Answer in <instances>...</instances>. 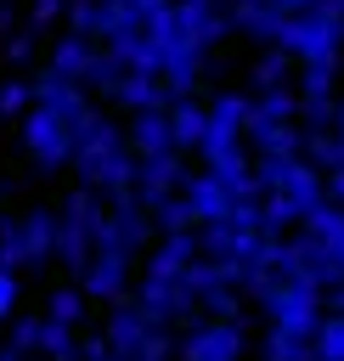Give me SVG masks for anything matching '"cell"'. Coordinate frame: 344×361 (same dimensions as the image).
Segmentation results:
<instances>
[{
	"label": "cell",
	"instance_id": "obj_13",
	"mask_svg": "<svg viewBox=\"0 0 344 361\" xmlns=\"http://www.w3.org/2000/svg\"><path fill=\"white\" fill-rule=\"evenodd\" d=\"M113 102H118V107H130V113H147V107H169V102H175V90H169V79H164V73H124V79H118V90H113Z\"/></svg>",
	"mask_w": 344,
	"mask_h": 361
},
{
	"label": "cell",
	"instance_id": "obj_17",
	"mask_svg": "<svg viewBox=\"0 0 344 361\" xmlns=\"http://www.w3.org/2000/svg\"><path fill=\"white\" fill-rule=\"evenodd\" d=\"M259 124H299V90L293 85L259 90L254 96V113H248V130H259Z\"/></svg>",
	"mask_w": 344,
	"mask_h": 361
},
{
	"label": "cell",
	"instance_id": "obj_7",
	"mask_svg": "<svg viewBox=\"0 0 344 361\" xmlns=\"http://www.w3.org/2000/svg\"><path fill=\"white\" fill-rule=\"evenodd\" d=\"M79 288H85L90 299H102V305H118V299L130 293V254H118V248H96V259L85 265Z\"/></svg>",
	"mask_w": 344,
	"mask_h": 361
},
{
	"label": "cell",
	"instance_id": "obj_11",
	"mask_svg": "<svg viewBox=\"0 0 344 361\" xmlns=\"http://www.w3.org/2000/svg\"><path fill=\"white\" fill-rule=\"evenodd\" d=\"M107 51H113L130 73H164V39L147 34V28H124V34H113Z\"/></svg>",
	"mask_w": 344,
	"mask_h": 361
},
{
	"label": "cell",
	"instance_id": "obj_18",
	"mask_svg": "<svg viewBox=\"0 0 344 361\" xmlns=\"http://www.w3.org/2000/svg\"><path fill=\"white\" fill-rule=\"evenodd\" d=\"M56 231H62V214H56V209H34V214H23L28 265H45V259L56 254Z\"/></svg>",
	"mask_w": 344,
	"mask_h": 361
},
{
	"label": "cell",
	"instance_id": "obj_34",
	"mask_svg": "<svg viewBox=\"0 0 344 361\" xmlns=\"http://www.w3.org/2000/svg\"><path fill=\"white\" fill-rule=\"evenodd\" d=\"M327 197H333V203H344V169H333V175H327Z\"/></svg>",
	"mask_w": 344,
	"mask_h": 361
},
{
	"label": "cell",
	"instance_id": "obj_29",
	"mask_svg": "<svg viewBox=\"0 0 344 361\" xmlns=\"http://www.w3.org/2000/svg\"><path fill=\"white\" fill-rule=\"evenodd\" d=\"M39 338H45V316H11V344L23 355H39Z\"/></svg>",
	"mask_w": 344,
	"mask_h": 361
},
{
	"label": "cell",
	"instance_id": "obj_24",
	"mask_svg": "<svg viewBox=\"0 0 344 361\" xmlns=\"http://www.w3.org/2000/svg\"><path fill=\"white\" fill-rule=\"evenodd\" d=\"M299 124L305 130H338V96H299Z\"/></svg>",
	"mask_w": 344,
	"mask_h": 361
},
{
	"label": "cell",
	"instance_id": "obj_2",
	"mask_svg": "<svg viewBox=\"0 0 344 361\" xmlns=\"http://www.w3.org/2000/svg\"><path fill=\"white\" fill-rule=\"evenodd\" d=\"M265 316H271V327H282V333H310V338H316V327H321V316H327L321 282H310V276H282V282L271 288V299H265Z\"/></svg>",
	"mask_w": 344,
	"mask_h": 361
},
{
	"label": "cell",
	"instance_id": "obj_5",
	"mask_svg": "<svg viewBox=\"0 0 344 361\" xmlns=\"http://www.w3.org/2000/svg\"><path fill=\"white\" fill-rule=\"evenodd\" d=\"M203 68H209V45L192 39V34L175 23V34H164V79H169V90L186 96V90L203 79Z\"/></svg>",
	"mask_w": 344,
	"mask_h": 361
},
{
	"label": "cell",
	"instance_id": "obj_6",
	"mask_svg": "<svg viewBox=\"0 0 344 361\" xmlns=\"http://www.w3.org/2000/svg\"><path fill=\"white\" fill-rule=\"evenodd\" d=\"M34 107H51V113H62L68 124H79V118L90 113V85H85V79H68V73H56V68L45 62L39 79H34Z\"/></svg>",
	"mask_w": 344,
	"mask_h": 361
},
{
	"label": "cell",
	"instance_id": "obj_10",
	"mask_svg": "<svg viewBox=\"0 0 344 361\" xmlns=\"http://www.w3.org/2000/svg\"><path fill=\"white\" fill-rule=\"evenodd\" d=\"M180 192H186V203H192L197 226H209V220H226V214H231V186H226L214 169L186 175V180H180Z\"/></svg>",
	"mask_w": 344,
	"mask_h": 361
},
{
	"label": "cell",
	"instance_id": "obj_8",
	"mask_svg": "<svg viewBox=\"0 0 344 361\" xmlns=\"http://www.w3.org/2000/svg\"><path fill=\"white\" fill-rule=\"evenodd\" d=\"M180 180H186L180 152H158V158H141V164H135V197H141L147 209H158L164 197H175Z\"/></svg>",
	"mask_w": 344,
	"mask_h": 361
},
{
	"label": "cell",
	"instance_id": "obj_31",
	"mask_svg": "<svg viewBox=\"0 0 344 361\" xmlns=\"http://www.w3.org/2000/svg\"><path fill=\"white\" fill-rule=\"evenodd\" d=\"M56 17H68V0H34V6H28V23H34V28H51Z\"/></svg>",
	"mask_w": 344,
	"mask_h": 361
},
{
	"label": "cell",
	"instance_id": "obj_23",
	"mask_svg": "<svg viewBox=\"0 0 344 361\" xmlns=\"http://www.w3.org/2000/svg\"><path fill=\"white\" fill-rule=\"evenodd\" d=\"M39 355H51V361H79V333H73L68 322H51V316H45V338H39Z\"/></svg>",
	"mask_w": 344,
	"mask_h": 361
},
{
	"label": "cell",
	"instance_id": "obj_3",
	"mask_svg": "<svg viewBox=\"0 0 344 361\" xmlns=\"http://www.w3.org/2000/svg\"><path fill=\"white\" fill-rule=\"evenodd\" d=\"M17 130H23V147H28V158L39 164V169H62V164H73V124L62 118V113H51V107H34L28 118H17Z\"/></svg>",
	"mask_w": 344,
	"mask_h": 361
},
{
	"label": "cell",
	"instance_id": "obj_22",
	"mask_svg": "<svg viewBox=\"0 0 344 361\" xmlns=\"http://www.w3.org/2000/svg\"><path fill=\"white\" fill-rule=\"evenodd\" d=\"M85 305H90V293H85V288H51V299H45V316H51V322H68V327H79V322H85Z\"/></svg>",
	"mask_w": 344,
	"mask_h": 361
},
{
	"label": "cell",
	"instance_id": "obj_1",
	"mask_svg": "<svg viewBox=\"0 0 344 361\" xmlns=\"http://www.w3.org/2000/svg\"><path fill=\"white\" fill-rule=\"evenodd\" d=\"M276 45L293 51L299 62H327V56H338V45H344V0H316V6L293 11Z\"/></svg>",
	"mask_w": 344,
	"mask_h": 361
},
{
	"label": "cell",
	"instance_id": "obj_14",
	"mask_svg": "<svg viewBox=\"0 0 344 361\" xmlns=\"http://www.w3.org/2000/svg\"><path fill=\"white\" fill-rule=\"evenodd\" d=\"M231 23H237V34L276 45V39H282V28H288V11H276L271 0H237V6H231Z\"/></svg>",
	"mask_w": 344,
	"mask_h": 361
},
{
	"label": "cell",
	"instance_id": "obj_33",
	"mask_svg": "<svg viewBox=\"0 0 344 361\" xmlns=\"http://www.w3.org/2000/svg\"><path fill=\"white\" fill-rule=\"evenodd\" d=\"M321 299H327V310H338V316H344V282H333V288H321Z\"/></svg>",
	"mask_w": 344,
	"mask_h": 361
},
{
	"label": "cell",
	"instance_id": "obj_25",
	"mask_svg": "<svg viewBox=\"0 0 344 361\" xmlns=\"http://www.w3.org/2000/svg\"><path fill=\"white\" fill-rule=\"evenodd\" d=\"M152 220H158V231H192V226H197V214H192V203H186V192H175V197H164V203L152 209Z\"/></svg>",
	"mask_w": 344,
	"mask_h": 361
},
{
	"label": "cell",
	"instance_id": "obj_30",
	"mask_svg": "<svg viewBox=\"0 0 344 361\" xmlns=\"http://www.w3.org/2000/svg\"><path fill=\"white\" fill-rule=\"evenodd\" d=\"M34 34H39L34 23H28V28H17V34L6 39V62H28V56H34Z\"/></svg>",
	"mask_w": 344,
	"mask_h": 361
},
{
	"label": "cell",
	"instance_id": "obj_16",
	"mask_svg": "<svg viewBox=\"0 0 344 361\" xmlns=\"http://www.w3.org/2000/svg\"><path fill=\"white\" fill-rule=\"evenodd\" d=\"M96 51H102V39H85V34H62L56 39V51H51V68L56 73H68V79H90V62H96Z\"/></svg>",
	"mask_w": 344,
	"mask_h": 361
},
{
	"label": "cell",
	"instance_id": "obj_20",
	"mask_svg": "<svg viewBox=\"0 0 344 361\" xmlns=\"http://www.w3.org/2000/svg\"><path fill=\"white\" fill-rule=\"evenodd\" d=\"M265 361H316V338H310V333H282V327H271V333H265Z\"/></svg>",
	"mask_w": 344,
	"mask_h": 361
},
{
	"label": "cell",
	"instance_id": "obj_35",
	"mask_svg": "<svg viewBox=\"0 0 344 361\" xmlns=\"http://www.w3.org/2000/svg\"><path fill=\"white\" fill-rule=\"evenodd\" d=\"M271 6H276V11H288V17H293V11H305V6H316V0H271Z\"/></svg>",
	"mask_w": 344,
	"mask_h": 361
},
{
	"label": "cell",
	"instance_id": "obj_28",
	"mask_svg": "<svg viewBox=\"0 0 344 361\" xmlns=\"http://www.w3.org/2000/svg\"><path fill=\"white\" fill-rule=\"evenodd\" d=\"M0 265L23 271L28 265V243H23V220H0Z\"/></svg>",
	"mask_w": 344,
	"mask_h": 361
},
{
	"label": "cell",
	"instance_id": "obj_4",
	"mask_svg": "<svg viewBox=\"0 0 344 361\" xmlns=\"http://www.w3.org/2000/svg\"><path fill=\"white\" fill-rule=\"evenodd\" d=\"M242 350H248V333H242V322H231V316L197 322V327L180 338V361H242Z\"/></svg>",
	"mask_w": 344,
	"mask_h": 361
},
{
	"label": "cell",
	"instance_id": "obj_36",
	"mask_svg": "<svg viewBox=\"0 0 344 361\" xmlns=\"http://www.w3.org/2000/svg\"><path fill=\"white\" fill-rule=\"evenodd\" d=\"M0 361H28V355H23L17 344H0Z\"/></svg>",
	"mask_w": 344,
	"mask_h": 361
},
{
	"label": "cell",
	"instance_id": "obj_37",
	"mask_svg": "<svg viewBox=\"0 0 344 361\" xmlns=\"http://www.w3.org/2000/svg\"><path fill=\"white\" fill-rule=\"evenodd\" d=\"M226 6H237V0H226Z\"/></svg>",
	"mask_w": 344,
	"mask_h": 361
},
{
	"label": "cell",
	"instance_id": "obj_15",
	"mask_svg": "<svg viewBox=\"0 0 344 361\" xmlns=\"http://www.w3.org/2000/svg\"><path fill=\"white\" fill-rule=\"evenodd\" d=\"M169 124H175V147H180V152H197L203 135H209V107L192 102V90H186V96L169 102Z\"/></svg>",
	"mask_w": 344,
	"mask_h": 361
},
{
	"label": "cell",
	"instance_id": "obj_12",
	"mask_svg": "<svg viewBox=\"0 0 344 361\" xmlns=\"http://www.w3.org/2000/svg\"><path fill=\"white\" fill-rule=\"evenodd\" d=\"M175 23H180L192 39H203V45L226 39V28H237L231 11H220V0H175Z\"/></svg>",
	"mask_w": 344,
	"mask_h": 361
},
{
	"label": "cell",
	"instance_id": "obj_27",
	"mask_svg": "<svg viewBox=\"0 0 344 361\" xmlns=\"http://www.w3.org/2000/svg\"><path fill=\"white\" fill-rule=\"evenodd\" d=\"M28 113H34V85L6 79L0 85V118H28Z\"/></svg>",
	"mask_w": 344,
	"mask_h": 361
},
{
	"label": "cell",
	"instance_id": "obj_21",
	"mask_svg": "<svg viewBox=\"0 0 344 361\" xmlns=\"http://www.w3.org/2000/svg\"><path fill=\"white\" fill-rule=\"evenodd\" d=\"M293 62H299L293 51L271 45V51H265V56L254 62V85H259V90H276V85H288V79H293Z\"/></svg>",
	"mask_w": 344,
	"mask_h": 361
},
{
	"label": "cell",
	"instance_id": "obj_9",
	"mask_svg": "<svg viewBox=\"0 0 344 361\" xmlns=\"http://www.w3.org/2000/svg\"><path fill=\"white\" fill-rule=\"evenodd\" d=\"M124 135H130V152H135V158L180 152V147H175V124H169V107H147V113H135Z\"/></svg>",
	"mask_w": 344,
	"mask_h": 361
},
{
	"label": "cell",
	"instance_id": "obj_19",
	"mask_svg": "<svg viewBox=\"0 0 344 361\" xmlns=\"http://www.w3.org/2000/svg\"><path fill=\"white\" fill-rule=\"evenodd\" d=\"M299 96H344V85H338V56H327V62H299Z\"/></svg>",
	"mask_w": 344,
	"mask_h": 361
},
{
	"label": "cell",
	"instance_id": "obj_32",
	"mask_svg": "<svg viewBox=\"0 0 344 361\" xmlns=\"http://www.w3.org/2000/svg\"><path fill=\"white\" fill-rule=\"evenodd\" d=\"M17 293H23V288H17V271H11V265H0V322H11Z\"/></svg>",
	"mask_w": 344,
	"mask_h": 361
},
{
	"label": "cell",
	"instance_id": "obj_26",
	"mask_svg": "<svg viewBox=\"0 0 344 361\" xmlns=\"http://www.w3.org/2000/svg\"><path fill=\"white\" fill-rule=\"evenodd\" d=\"M316 361H344V316L327 310L316 327Z\"/></svg>",
	"mask_w": 344,
	"mask_h": 361
}]
</instances>
